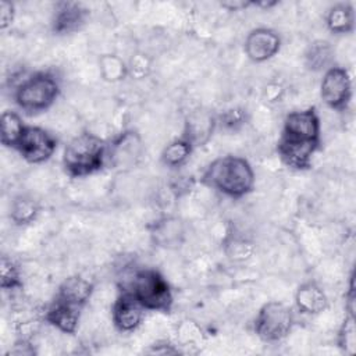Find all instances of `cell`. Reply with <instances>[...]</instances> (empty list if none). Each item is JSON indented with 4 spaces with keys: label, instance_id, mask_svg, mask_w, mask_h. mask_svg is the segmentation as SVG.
<instances>
[{
    "label": "cell",
    "instance_id": "1",
    "mask_svg": "<svg viewBox=\"0 0 356 356\" xmlns=\"http://www.w3.org/2000/svg\"><path fill=\"white\" fill-rule=\"evenodd\" d=\"M320 143L321 122L314 106L293 110L285 115L277 140V153L288 168L295 171L309 170Z\"/></svg>",
    "mask_w": 356,
    "mask_h": 356
},
{
    "label": "cell",
    "instance_id": "2",
    "mask_svg": "<svg viewBox=\"0 0 356 356\" xmlns=\"http://www.w3.org/2000/svg\"><path fill=\"white\" fill-rule=\"evenodd\" d=\"M95 291V284L82 275L67 277L57 288L44 310V321L64 334H75L83 307Z\"/></svg>",
    "mask_w": 356,
    "mask_h": 356
},
{
    "label": "cell",
    "instance_id": "3",
    "mask_svg": "<svg viewBox=\"0 0 356 356\" xmlns=\"http://www.w3.org/2000/svg\"><path fill=\"white\" fill-rule=\"evenodd\" d=\"M202 184L231 199H241L254 188V171L241 156L225 154L214 159L200 177Z\"/></svg>",
    "mask_w": 356,
    "mask_h": 356
},
{
    "label": "cell",
    "instance_id": "4",
    "mask_svg": "<svg viewBox=\"0 0 356 356\" xmlns=\"http://www.w3.org/2000/svg\"><path fill=\"white\" fill-rule=\"evenodd\" d=\"M61 163L68 177H89L107 165V142L90 131H83L67 143Z\"/></svg>",
    "mask_w": 356,
    "mask_h": 356
},
{
    "label": "cell",
    "instance_id": "5",
    "mask_svg": "<svg viewBox=\"0 0 356 356\" xmlns=\"http://www.w3.org/2000/svg\"><path fill=\"white\" fill-rule=\"evenodd\" d=\"M60 92V81L54 72L36 71L15 86L13 97L24 113L39 114L56 103Z\"/></svg>",
    "mask_w": 356,
    "mask_h": 356
},
{
    "label": "cell",
    "instance_id": "6",
    "mask_svg": "<svg viewBox=\"0 0 356 356\" xmlns=\"http://www.w3.org/2000/svg\"><path fill=\"white\" fill-rule=\"evenodd\" d=\"M145 310L171 313L174 295L167 278L156 268L143 267L134 273L128 286Z\"/></svg>",
    "mask_w": 356,
    "mask_h": 356
},
{
    "label": "cell",
    "instance_id": "7",
    "mask_svg": "<svg viewBox=\"0 0 356 356\" xmlns=\"http://www.w3.org/2000/svg\"><path fill=\"white\" fill-rule=\"evenodd\" d=\"M295 325V314L291 306L278 300L264 303L253 321L254 334L264 342L274 343L286 338Z\"/></svg>",
    "mask_w": 356,
    "mask_h": 356
},
{
    "label": "cell",
    "instance_id": "8",
    "mask_svg": "<svg viewBox=\"0 0 356 356\" xmlns=\"http://www.w3.org/2000/svg\"><path fill=\"white\" fill-rule=\"evenodd\" d=\"M320 97L324 104L335 111H345L352 100V78L341 65H332L324 71L320 83Z\"/></svg>",
    "mask_w": 356,
    "mask_h": 356
},
{
    "label": "cell",
    "instance_id": "9",
    "mask_svg": "<svg viewBox=\"0 0 356 356\" xmlns=\"http://www.w3.org/2000/svg\"><path fill=\"white\" fill-rule=\"evenodd\" d=\"M56 149L57 139L44 128L36 125H26L15 146L19 156L31 164L47 161Z\"/></svg>",
    "mask_w": 356,
    "mask_h": 356
},
{
    "label": "cell",
    "instance_id": "10",
    "mask_svg": "<svg viewBox=\"0 0 356 356\" xmlns=\"http://www.w3.org/2000/svg\"><path fill=\"white\" fill-rule=\"evenodd\" d=\"M143 154V145L139 134L127 129L107 142V164L115 170H128L138 164Z\"/></svg>",
    "mask_w": 356,
    "mask_h": 356
},
{
    "label": "cell",
    "instance_id": "11",
    "mask_svg": "<svg viewBox=\"0 0 356 356\" xmlns=\"http://www.w3.org/2000/svg\"><path fill=\"white\" fill-rule=\"evenodd\" d=\"M89 10L78 1H57L54 4L50 28L54 35L78 32L88 21Z\"/></svg>",
    "mask_w": 356,
    "mask_h": 356
},
{
    "label": "cell",
    "instance_id": "12",
    "mask_svg": "<svg viewBox=\"0 0 356 356\" xmlns=\"http://www.w3.org/2000/svg\"><path fill=\"white\" fill-rule=\"evenodd\" d=\"M145 309L127 288H122L111 306V320L121 332L135 331L143 320Z\"/></svg>",
    "mask_w": 356,
    "mask_h": 356
},
{
    "label": "cell",
    "instance_id": "13",
    "mask_svg": "<svg viewBox=\"0 0 356 356\" xmlns=\"http://www.w3.org/2000/svg\"><path fill=\"white\" fill-rule=\"evenodd\" d=\"M281 49L280 35L270 28L252 29L243 42V50L253 63H264L271 60Z\"/></svg>",
    "mask_w": 356,
    "mask_h": 356
},
{
    "label": "cell",
    "instance_id": "14",
    "mask_svg": "<svg viewBox=\"0 0 356 356\" xmlns=\"http://www.w3.org/2000/svg\"><path fill=\"white\" fill-rule=\"evenodd\" d=\"M217 127V115L204 108H196L188 113L184 121L181 136L185 138L193 147L206 145Z\"/></svg>",
    "mask_w": 356,
    "mask_h": 356
},
{
    "label": "cell",
    "instance_id": "15",
    "mask_svg": "<svg viewBox=\"0 0 356 356\" xmlns=\"http://www.w3.org/2000/svg\"><path fill=\"white\" fill-rule=\"evenodd\" d=\"M149 231L153 243L164 249H175L181 246L185 236L184 222L177 217L159 218L149 227Z\"/></svg>",
    "mask_w": 356,
    "mask_h": 356
},
{
    "label": "cell",
    "instance_id": "16",
    "mask_svg": "<svg viewBox=\"0 0 356 356\" xmlns=\"http://www.w3.org/2000/svg\"><path fill=\"white\" fill-rule=\"evenodd\" d=\"M295 306L302 314L316 316L328 307V298L317 282L306 281L295 292Z\"/></svg>",
    "mask_w": 356,
    "mask_h": 356
},
{
    "label": "cell",
    "instance_id": "17",
    "mask_svg": "<svg viewBox=\"0 0 356 356\" xmlns=\"http://www.w3.org/2000/svg\"><path fill=\"white\" fill-rule=\"evenodd\" d=\"M327 29L334 35H348L355 29V10L350 3L331 6L325 15Z\"/></svg>",
    "mask_w": 356,
    "mask_h": 356
},
{
    "label": "cell",
    "instance_id": "18",
    "mask_svg": "<svg viewBox=\"0 0 356 356\" xmlns=\"http://www.w3.org/2000/svg\"><path fill=\"white\" fill-rule=\"evenodd\" d=\"M335 50L327 40L318 39L312 42L305 51V65L309 71L321 72L334 65Z\"/></svg>",
    "mask_w": 356,
    "mask_h": 356
},
{
    "label": "cell",
    "instance_id": "19",
    "mask_svg": "<svg viewBox=\"0 0 356 356\" xmlns=\"http://www.w3.org/2000/svg\"><path fill=\"white\" fill-rule=\"evenodd\" d=\"M26 124H24L21 115L14 110H4L0 118V139L6 147L15 149Z\"/></svg>",
    "mask_w": 356,
    "mask_h": 356
},
{
    "label": "cell",
    "instance_id": "20",
    "mask_svg": "<svg viewBox=\"0 0 356 356\" xmlns=\"http://www.w3.org/2000/svg\"><path fill=\"white\" fill-rule=\"evenodd\" d=\"M193 149L195 147L185 138H175L164 146L160 154V161L168 168L182 167L189 160Z\"/></svg>",
    "mask_w": 356,
    "mask_h": 356
},
{
    "label": "cell",
    "instance_id": "21",
    "mask_svg": "<svg viewBox=\"0 0 356 356\" xmlns=\"http://www.w3.org/2000/svg\"><path fill=\"white\" fill-rule=\"evenodd\" d=\"M40 213L38 200L31 196H17L10 207V218L15 225H28L33 222Z\"/></svg>",
    "mask_w": 356,
    "mask_h": 356
},
{
    "label": "cell",
    "instance_id": "22",
    "mask_svg": "<svg viewBox=\"0 0 356 356\" xmlns=\"http://www.w3.org/2000/svg\"><path fill=\"white\" fill-rule=\"evenodd\" d=\"M97 63L100 76L106 82H120L128 76V65L117 54H102Z\"/></svg>",
    "mask_w": 356,
    "mask_h": 356
},
{
    "label": "cell",
    "instance_id": "23",
    "mask_svg": "<svg viewBox=\"0 0 356 356\" xmlns=\"http://www.w3.org/2000/svg\"><path fill=\"white\" fill-rule=\"evenodd\" d=\"M337 346L345 355H353L356 352V324L355 313L345 312V317L339 325L337 334Z\"/></svg>",
    "mask_w": 356,
    "mask_h": 356
},
{
    "label": "cell",
    "instance_id": "24",
    "mask_svg": "<svg viewBox=\"0 0 356 356\" xmlns=\"http://www.w3.org/2000/svg\"><path fill=\"white\" fill-rule=\"evenodd\" d=\"M0 285L3 291H14L22 286L21 271L8 256H1L0 260Z\"/></svg>",
    "mask_w": 356,
    "mask_h": 356
},
{
    "label": "cell",
    "instance_id": "25",
    "mask_svg": "<svg viewBox=\"0 0 356 356\" xmlns=\"http://www.w3.org/2000/svg\"><path fill=\"white\" fill-rule=\"evenodd\" d=\"M246 121V113L241 107H231L225 111H222L217 117V125L221 124L224 129L228 131H236L239 129Z\"/></svg>",
    "mask_w": 356,
    "mask_h": 356
},
{
    "label": "cell",
    "instance_id": "26",
    "mask_svg": "<svg viewBox=\"0 0 356 356\" xmlns=\"http://www.w3.org/2000/svg\"><path fill=\"white\" fill-rule=\"evenodd\" d=\"M128 65V75L134 76L135 79H142L149 75L152 68V61L145 53H135L132 54L131 60L127 63Z\"/></svg>",
    "mask_w": 356,
    "mask_h": 356
},
{
    "label": "cell",
    "instance_id": "27",
    "mask_svg": "<svg viewBox=\"0 0 356 356\" xmlns=\"http://www.w3.org/2000/svg\"><path fill=\"white\" fill-rule=\"evenodd\" d=\"M225 252L231 259L243 260L252 254V243L245 238L231 236L225 243Z\"/></svg>",
    "mask_w": 356,
    "mask_h": 356
},
{
    "label": "cell",
    "instance_id": "28",
    "mask_svg": "<svg viewBox=\"0 0 356 356\" xmlns=\"http://www.w3.org/2000/svg\"><path fill=\"white\" fill-rule=\"evenodd\" d=\"M15 17V7L10 1H0V28L4 31L13 25Z\"/></svg>",
    "mask_w": 356,
    "mask_h": 356
},
{
    "label": "cell",
    "instance_id": "29",
    "mask_svg": "<svg viewBox=\"0 0 356 356\" xmlns=\"http://www.w3.org/2000/svg\"><path fill=\"white\" fill-rule=\"evenodd\" d=\"M146 353L150 355H177L181 353L178 346L171 343L170 341H157L146 350Z\"/></svg>",
    "mask_w": 356,
    "mask_h": 356
},
{
    "label": "cell",
    "instance_id": "30",
    "mask_svg": "<svg viewBox=\"0 0 356 356\" xmlns=\"http://www.w3.org/2000/svg\"><path fill=\"white\" fill-rule=\"evenodd\" d=\"M8 355H35V349H33V345L25 339V338H21V339H17L13 345V348H10L8 350Z\"/></svg>",
    "mask_w": 356,
    "mask_h": 356
},
{
    "label": "cell",
    "instance_id": "31",
    "mask_svg": "<svg viewBox=\"0 0 356 356\" xmlns=\"http://www.w3.org/2000/svg\"><path fill=\"white\" fill-rule=\"evenodd\" d=\"M253 6V1H243V0H228V1H222L221 7L227 8L228 11H241L245 10L248 7Z\"/></svg>",
    "mask_w": 356,
    "mask_h": 356
}]
</instances>
